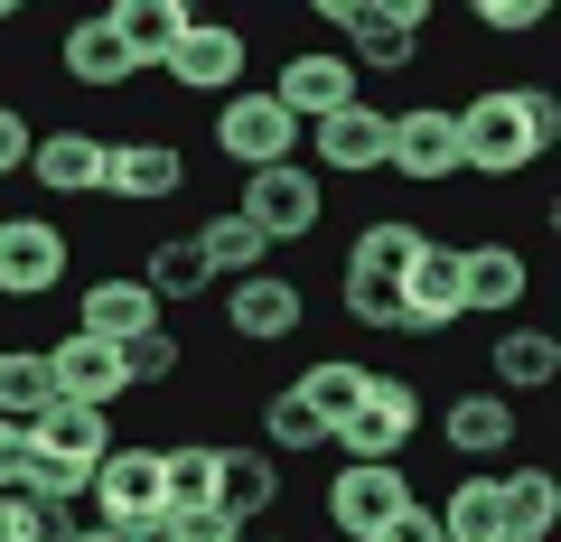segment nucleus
<instances>
[{"label":"nucleus","instance_id":"nucleus-6","mask_svg":"<svg viewBox=\"0 0 561 542\" xmlns=\"http://www.w3.org/2000/svg\"><path fill=\"white\" fill-rule=\"evenodd\" d=\"M243 66H253V38H243L234 20H187L179 47L160 57V76L179 84V94H243Z\"/></svg>","mask_w":561,"mask_h":542},{"label":"nucleus","instance_id":"nucleus-34","mask_svg":"<svg viewBox=\"0 0 561 542\" xmlns=\"http://www.w3.org/2000/svg\"><path fill=\"white\" fill-rule=\"evenodd\" d=\"M262 449H272V459H309V449H328V422L309 412L300 393H290V383L262 402Z\"/></svg>","mask_w":561,"mask_h":542},{"label":"nucleus","instance_id":"nucleus-25","mask_svg":"<svg viewBox=\"0 0 561 542\" xmlns=\"http://www.w3.org/2000/svg\"><path fill=\"white\" fill-rule=\"evenodd\" d=\"M28 178H38L47 197H94V187H103V141H94V131H38Z\"/></svg>","mask_w":561,"mask_h":542},{"label":"nucleus","instance_id":"nucleus-41","mask_svg":"<svg viewBox=\"0 0 561 542\" xmlns=\"http://www.w3.org/2000/svg\"><path fill=\"white\" fill-rule=\"evenodd\" d=\"M383 542H440V523H431V505H412V515H402V523H393Z\"/></svg>","mask_w":561,"mask_h":542},{"label":"nucleus","instance_id":"nucleus-20","mask_svg":"<svg viewBox=\"0 0 561 542\" xmlns=\"http://www.w3.org/2000/svg\"><path fill=\"white\" fill-rule=\"evenodd\" d=\"M76 327L103 337V346H122V337H140V327H160V300L140 290V272H103V281H84Z\"/></svg>","mask_w":561,"mask_h":542},{"label":"nucleus","instance_id":"nucleus-13","mask_svg":"<svg viewBox=\"0 0 561 542\" xmlns=\"http://www.w3.org/2000/svg\"><path fill=\"white\" fill-rule=\"evenodd\" d=\"M524 290H534V262H524L505 234L459 243V309H468V319H515Z\"/></svg>","mask_w":561,"mask_h":542},{"label":"nucleus","instance_id":"nucleus-33","mask_svg":"<svg viewBox=\"0 0 561 542\" xmlns=\"http://www.w3.org/2000/svg\"><path fill=\"white\" fill-rule=\"evenodd\" d=\"M47 402H57V383H47V356L38 346H10V356H0V422H38Z\"/></svg>","mask_w":561,"mask_h":542},{"label":"nucleus","instance_id":"nucleus-2","mask_svg":"<svg viewBox=\"0 0 561 542\" xmlns=\"http://www.w3.org/2000/svg\"><path fill=\"white\" fill-rule=\"evenodd\" d=\"M84 505H94V523H113V533L160 542V523H169V505H160V449L113 440V449H103V468L84 477Z\"/></svg>","mask_w":561,"mask_h":542},{"label":"nucleus","instance_id":"nucleus-8","mask_svg":"<svg viewBox=\"0 0 561 542\" xmlns=\"http://www.w3.org/2000/svg\"><path fill=\"white\" fill-rule=\"evenodd\" d=\"M216 150L243 169V178H253V169L300 160V122L280 113L272 94H253V84H243V94H225V103H216Z\"/></svg>","mask_w":561,"mask_h":542},{"label":"nucleus","instance_id":"nucleus-23","mask_svg":"<svg viewBox=\"0 0 561 542\" xmlns=\"http://www.w3.org/2000/svg\"><path fill=\"white\" fill-rule=\"evenodd\" d=\"M57 66H66L76 84H94V94H122V84L140 76V66H131V47L113 38V20H103V10H94V20H76V28L57 38Z\"/></svg>","mask_w":561,"mask_h":542},{"label":"nucleus","instance_id":"nucleus-32","mask_svg":"<svg viewBox=\"0 0 561 542\" xmlns=\"http://www.w3.org/2000/svg\"><path fill=\"white\" fill-rule=\"evenodd\" d=\"M365 374H375V365H346V356H319V365H309L300 383H290V393H300L309 412H319V422H328V440H337V422H346V412H356Z\"/></svg>","mask_w":561,"mask_h":542},{"label":"nucleus","instance_id":"nucleus-43","mask_svg":"<svg viewBox=\"0 0 561 542\" xmlns=\"http://www.w3.org/2000/svg\"><path fill=\"white\" fill-rule=\"evenodd\" d=\"M262 542H290V533H262Z\"/></svg>","mask_w":561,"mask_h":542},{"label":"nucleus","instance_id":"nucleus-18","mask_svg":"<svg viewBox=\"0 0 561 542\" xmlns=\"http://www.w3.org/2000/svg\"><path fill=\"white\" fill-rule=\"evenodd\" d=\"M179 187H187L179 141H103V197L160 206V197H179Z\"/></svg>","mask_w":561,"mask_h":542},{"label":"nucleus","instance_id":"nucleus-39","mask_svg":"<svg viewBox=\"0 0 561 542\" xmlns=\"http://www.w3.org/2000/svg\"><path fill=\"white\" fill-rule=\"evenodd\" d=\"M478 28H496V38H534L542 0H478Z\"/></svg>","mask_w":561,"mask_h":542},{"label":"nucleus","instance_id":"nucleus-19","mask_svg":"<svg viewBox=\"0 0 561 542\" xmlns=\"http://www.w3.org/2000/svg\"><path fill=\"white\" fill-rule=\"evenodd\" d=\"M272 505H280V459L272 449L262 440L253 449H216V515L243 533V523H262Z\"/></svg>","mask_w":561,"mask_h":542},{"label":"nucleus","instance_id":"nucleus-37","mask_svg":"<svg viewBox=\"0 0 561 542\" xmlns=\"http://www.w3.org/2000/svg\"><path fill=\"white\" fill-rule=\"evenodd\" d=\"M66 523L76 515H57L38 496H0V542H66Z\"/></svg>","mask_w":561,"mask_h":542},{"label":"nucleus","instance_id":"nucleus-5","mask_svg":"<svg viewBox=\"0 0 561 542\" xmlns=\"http://www.w3.org/2000/svg\"><path fill=\"white\" fill-rule=\"evenodd\" d=\"M234 216L253 224L262 243H300V234H319L328 187H319V169L280 160V169H253V178H243V206H234Z\"/></svg>","mask_w":561,"mask_h":542},{"label":"nucleus","instance_id":"nucleus-31","mask_svg":"<svg viewBox=\"0 0 561 542\" xmlns=\"http://www.w3.org/2000/svg\"><path fill=\"white\" fill-rule=\"evenodd\" d=\"M421 243H431L421 224H402V216H375L356 243H346V272H375V281H402V272L421 262Z\"/></svg>","mask_w":561,"mask_h":542},{"label":"nucleus","instance_id":"nucleus-17","mask_svg":"<svg viewBox=\"0 0 561 542\" xmlns=\"http://www.w3.org/2000/svg\"><path fill=\"white\" fill-rule=\"evenodd\" d=\"M28 449H38L47 468H76V477H94L103 449H113V412H94V402H47L38 422H28Z\"/></svg>","mask_w":561,"mask_h":542},{"label":"nucleus","instance_id":"nucleus-35","mask_svg":"<svg viewBox=\"0 0 561 542\" xmlns=\"http://www.w3.org/2000/svg\"><path fill=\"white\" fill-rule=\"evenodd\" d=\"M337 300H346V319H356V327H383V337H402V281L346 272V281H337Z\"/></svg>","mask_w":561,"mask_h":542},{"label":"nucleus","instance_id":"nucleus-29","mask_svg":"<svg viewBox=\"0 0 561 542\" xmlns=\"http://www.w3.org/2000/svg\"><path fill=\"white\" fill-rule=\"evenodd\" d=\"M431 523H440V542H505V523H496V477H449V496L431 505Z\"/></svg>","mask_w":561,"mask_h":542},{"label":"nucleus","instance_id":"nucleus-11","mask_svg":"<svg viewBox=\"0 0 561 542\" xmlns=\"http://www.w3.org/2000/svg\"><path fill=\"white\" fill-rule=\"evenodd\" d=\"M262 94L300 122V131H309V122H328V113H346V103H365L356 94V66H346L337 47H300V57H280V76L262 84Z\"/></svg>","mask_w":561,"mask_h":542},{"label":"nucleus","instance_id":"nucleus-4","mask_svg":"<svg viewBox=\"0 0 561 542\" xmlns=\"http://www.w3.org/2000/svg\"><path fill=\"white\" fill-rule=\"evenodd\" d=\"M328 20L346 28V66H375V76H402V66L421 57L431 0H328Z\"/></svg>","mask_w":561,"mask_h":542},{"label":"nucleus","instance_id":"nucleus-3","mask_svg":"<svg viewBox=\"0 0 561 542\" xmlns=\"http://www.w3.org/2000/svg\"><path fill=\"white\" fill-rule=\"evenodd\" d=\"M412 505H421V486L402 477V459H383V468L346 459L337 477H328V523H337V542H383Z\"/></svg>","mask_w":561,"mask_h":542},{"label":"nucleus","instance_id":"nucleus-9","mask_svg":"<svg viewBox=\"0 0 561 542\" xmlns=\"http://www.w3.org/2000/svg\"><path fill=\"white\" fill-rule=\"evenodd\" d=\"M66 262H76V243L57 216H0V300H47Z\"/></svg>","mask_w":561,"mask_h":542},{"label":"nucleus","instance_id":"nucleus-16","mask_svg":"<svg viewBox=\"0 0 561 542\" xmlns=\"http://www.w3.org/2000/svg\"><path fill=\"white\" fill-rule=\"evenodd\" d=\"M383 103H346V113L309 122V150H319L328 178H383Z\"/></svg>","mask_w":561,"mask_h":542},{"label":"nucleus","instance_id":"nucleus-1","mask_svg":"<svg viewBox=\"0 0 561 542\" xmlns=\"http://www.w3.org/2000/svg\"><path fill=\"white\" fill-rule=\"evenodd\" d=\"M459 122V178H515V169L552 160L561 141V103L542 84H486V94L449 103Z\"/></svg>","mask_w":561,"mask_h":542},{"label":"nucleus","instance_id":"nucleus-24","mask_svg":"<svg viewBox=\"0 0 561 542\" xmlns=\"http://www.w3.org/2000/svg\"><path fill=\"white\" fill-rule=\"evenodd\" d=\"M496 523H505V542H552L561 477H552V468H505V477H496Z\"/></svg>","mask_w":561,"mask_h":542},{"label":"nucleus","instance_id":"nucleus-15","mask_svg":"<svg viewBox=\"0 0 561 542\" xmlns=\"http://www.w3.org/2000/svg\"><path fill=\"white\" fill-rule=\"evenodd\" d=\"M47 383H57V402H94V412H113L131 383H122V346L84 337V327H66L57 346H47Z\"/></svg>","mask_w":561,"mask_h":542},{"label":"nucleus","instance_id":"nucleus-27","mask_svg":"<svg viewBox=\"0 0 561 542\" xmlns=\"http://www.w3.org/2000/svg\"><path fill=\"white\" fill-rule=\"evenodd\" d=\"M160 505H169V523L216 515V440H179V449H160ZM169 523H160V533H169Z\"/></svg>","mask_w":561,"mask_h":542},{"label":"nucleus","instance_id":"nucleus-38","mask_svg":"<svg viewBox=\"0 0 561 542\" xmlns=\"http://www.w3.org/2000/svg\"><path fill=\"white\" fill-rule=\"evenodd\" d=\"M28 150H38L28 113H20V103H0V178H28Z\"/></svg>","mask_w":561,"mask_h":542},{"label":"nucleus","instance_id":"nucleus-10","mask_svg":"<svg viewBox=\"0 0 561 542\" xmlns=\"http://www.w3.org/2000/svg\"><path fill=\"white\" fill-rule=\"evenodd\" d=\"M383 178H459V122H449V103H402L393 122H383Z\"/></svg>","mask_w":561,"mask_h":542},{"label":"nucleus","instance_id":"nucleus-21","mask_svg":"<svg viewBox=\"0 0 561 542\" xmlns=\"http://www.w3.org/2000/svg\"><path fill=\"white\" fill-rule=\"evenodd\" d=\"M440 440L459 449V459H505V449H515V402H505L496 383H478V393H449Z\"/></svg>","mask_w":561,"mask_h":542},{"label":"nucleus","instance_id":"nucleus-40","mask_svg":"<svg viewBox=\"0 0 561 542\" xmlns=\"http://www.w3.org/2000/svg\"><path fill=\"white\" fill-rule=\"evenodd\" d=\"M160 542H243V533H234V523H225V515H187V523H169Z\"/></svg>","mask_w":561,"mask_h":542},{"label":"nucleus","instance_id":"nucleus-12","mask_svg":"<svg viewBox=\"0 0 561 542\" xmlns=\"http://www.w3.org/2000/svg\"><path fill=\"white\" fill-rule=\"evenodd\" d=\"M225 327L243 346H290L309 327V290L290 272H253V281H225Z\"/></svg>","mask_w":561,"mask_h":542},{"label":"nucleus","instance_id":"nucleus-42","mask_svg":"<svg viewBox=\"0 0 561 542\" xmlns=\"http://www.w3.org/2000/svg\"><path fill=\"white\" fill-rule=\"evenodd\" d=\"M66 542H140V533H113V523H94V515H84V523H66Z\"/></svg>","mask_w":561,"mask_h":542},{"label":"nucleus","instance_id":"nucleus-28","mask_svg":"<svg viewBox=\"0 0 561 542\" xmlns=\"http://www.w3.org/2000/svg\"><path fill=\"white\" fill-rule=\"evenodd\" d=\"M197 253H206V281H253V272H272V243H262L243 216H206Z\"/></svg>","mask_w":561,"mask_h":542},{"label":"nucleus","instance_id":"nucleus-36","mask_svg":"<svg viewBox=\"0 0 561 542\" xmlns=\"http://www.w3.org/2000/svg\"><path fill=\"white\" fill-rule=\"evenodd\" d=\"M179 337H169V327H140V337H122V383H169L179 374Z\"/></svg>","mask_w":561,"mask_h":542},{"label":"nucleus","instance_id":"nucleus-7","mask_svg":"<svg viewBox=\"0 0 561 542\" xmlns=\"http://www.w3.org/2000/svg\"><path fill=\"white\" fill-rule=\"evenodd\" d=\"M412 430H421V383L365 374V393H356V412L337 422V440H346V459L383 468V459H402V440H412Z\"/></svg>","mask_w":561,"mask_h":542},{"label":"nucleus","instance_id":"nucleus-14","mask_svg":"<svg viewBox=\"0 0 561 542\" xmlns=\"http://www.w3.org/2000/svg\"><path fill=\"white\" fill-rule=\"evenodd\" d=\"M459 243H421V262L402 272V337H440V327H459Z\"/></svg>","mask_w":561,"mask_h":542},{"label":"nucleus","instance_id":"nucleus-30","mask_svg":"<svg viewBox=\"0 0 561 542\" xmlns=\"http://www.w3.org/2000/svg\"><path fill=\"white\" fill-rule=\"evenodd\" d=\"M140 290H150V300H206V253H197V234H169V243H150V262H140Z\"/></svg>","mask_w":561,"mask_h":542},{"label":"nucleus","instance_id":"nucleus-22","mask_svg":"<svg viewBox=\"0 0 561 542\" xmlns=\"http://www.w3.org/2000/svg\"><path fill=\"white\" fill-rule=\"evenodd\" d=\"M486 374H496V393H552L561 383V337L552 327H496L486 337Z\"/></svg>","mask_w":561,"mask_h":542},{"label":"nucleus","instance_id":"nucleus-26","mask_svg":"<svg viewBox=\"0 0 561 542\" xmlns=\"http://www.w3.org/2000/svg\"><path fill=\"white\" fill-rule=\"evenodd\" d=\"M103 20H113V38H122V47H131V66L150 76V66L179 47V28L197 20V10H187V0H113Z\"/></svg>","mask_w":561,"mask_h":542}]
</instances>
